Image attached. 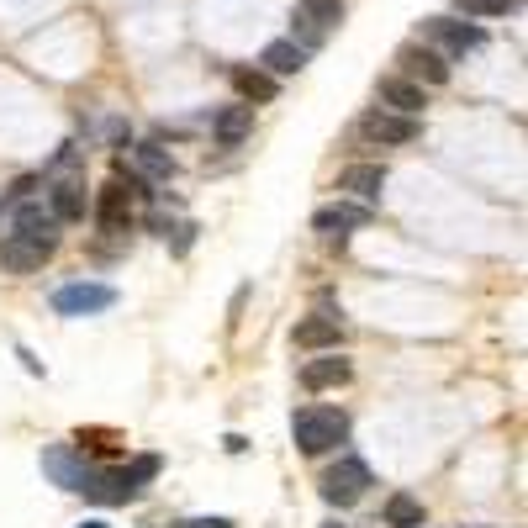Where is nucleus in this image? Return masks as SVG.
<instances>
[{
  "label": "nucleus",
  "mask_w": 528,
  "mask_h": 528,
  "mask_svg": "<svg viewBox=\"0 0 528 528\" xmlns=\"http://www.w3.org/2000/svg\"><path fill=\"white\" fill-rule=\"evenodd\" d=\"M154 476H159V455H138L132 465H117V470H96V465H90L80 497L101 502V507H122V502H132L143 492V481H154Z\"/></svg>",
  "instance_id": "nucleus-1"
},
{
  "label": "nucleus",
  "mask_w": 528,
  "mask_h": 528,
  "mask_svg": "<svg viewBox=\"0 0 528 528\" xmlns=\"http://www.w3.org/2000/svg\"><path fill=\"white\" fill-rule=\"evenodd\" d=\"M291 433H296V449H301L307 460L333 455V449L349 439V412H344V407H301L296 423H291Z\"/></svg>",
  "instance_id": "nucleus-2"
},
{
  "label": "nucleus",
  "mask_w": 528,
  "mask_h": 528,
  "mask_svg": "<svg viewBox=\"0 0 528 528\" xmlns=\"http://www.w3.org/2000/svg\"><path fill=\"white\" fill-rule=\"evenodd\" d=\"M360 138L365 143H381V148H407V143L423 138V122L418 117H402V111L375 106V111H365V117H360Z\"/></svg>",
  "instance_id": "nucleus-3"
},
{
  "label": "nucleus",
  "mask_w": 528,
  "mask_h": 528,
  "mask_svg": "<svg viewBox=\"0 0 528 528\" xmlns=\"http://www.w3.org/2000/svg\"><path fill=\"white\" fill-rule=\"evenodd\" d=\"M423 43H433L439 53H476L486 43V32H481V22H470V16H428Z\"/></svg>",
  "instance_id": "nucleus-4"
},
{
  "label": "nucleus",
  "mask_w": 528,
  "mask_h": 528,
  "mask_svg": "<svg viewBox=\"0 0 528 528\" xmlns=\"http://www.w3.org/2000/svg\"><path fill=\"white\" fill-rule=\"evenodd\" d=\"M370 217L375 212L360 206V201H328V206H317V212H312V233H323V238H333L338 249H344V238L370 228Z\"/></svg>",
  "instance_id": "nucleus-5"
},
{
  "label": "nucleus",
  "mask_w": 528,
  "mask_h": 528,
  "mask_svg": "<svg viewBox=\"0 0 528 528\" xmlns=\"http://www.w3.org/2000/svg\"><path fill=\"white\" fill-rule=\"evenodd\" d=\"M117 307V291L101 286V280H74V286L53 291V312L59 317H90V312H106Z\"/></svg>",
  "instance_id": "nucleus-6"
},
{
  "label": "nucleus",
  "mask_w": 528,
  "mask_h": 528,
  "mask_svg": "<svg viewBox=\"0 0 528 528\" xmlns=\"http://www.w3.org/2000/svg\"><path fill=\"white\" fill-rule=\"evenodd\" d=\"M396 74H407L418 85H449V59L433 43H402L396 48Z\"/></svg>",
  "instance_id": "nucleus-7"
},
{
  "label": "nucleus",
  "mask_w": 528,
  "mask_h": 528,
  "mask_svg": "<svg viewBox=\"0 0 528 528\" xmlns=\"http://www.w3.org/2000/svg\"><path fill=\"white\" fill-rule=\"evenodd\" d=\"M365 486H370V465H365V460H354V455H344L333 470H323V502H333V507L360 502V497H365Z\"/></svg>",
  "instance_id": "nucleus-8"
},
{
  "label": "nucleus",
  "mask_w": 528,
  "mask_h": 528,
  "mask_svg": "<svg viewBox=\"0 0 528 528\" xmlns=\"http://www.w3.org/2000/svg\"><path fill=\"white\" fill-rule=\"evenodd\" d=\"M11 222H16V233H27V238H37V243H48V249H59V228H64V222H59V212H53V206H43V201H16L11 206Z\"/></svg>",
  "instance_id": "nucleus-9"
},
{
  "label": "nucleus",
  "mask_w": 528,
  "mask_h": 528,
  "mask_svg": "<svg viewBox=\"0 0 528 528\" xmlns=\"http://www.w3.org/2000/svg\"><path fill=\"white\" fill-rule=\"evenodd\" d=\"M53 259V249L48 243H37V238H27V233H6L0 238V264H6L11 275H32V270H43V264Z\"/></svg>",
  "instance_id": "nucleus-10"
},
{
  "label": "nucleus",
  "mask_w": 528,
  "mask_h": 528,
  "mask_svg": "<svg viewBox=\"0 0 528 528\" xmlns=\"http://www.w3.org/2000/svg\"><path fill=\"white\" fill-rule=\"evenodd\" d=\"M43 470L64 486V492H80L85 476H90L85 449H74V444H48V449H43Z\"/></svg>",
  "instance_id": "nucleus-11"
},
{
  "label": "nucleus",
  "mask_w": 528,
  "mask_h": 528,
  "mask_svg": "<svg viewBox=\"0 0 528 528\" xmlns=\"http://www.w3.org/2000/svg\"><path fill=\"white\" fill-rule=\"evenodd\" d=\"M96 228L101 233H132V191H122V180H111L106 191H101V201H96Z\"/></svg>",
  "instance_id": "nucleus-12"
},
{
  "label": "nucleus",
  "mask_w": 528,
  "mask_h": 528,
  "mask_svg": "<svg viewBox=\"0 0 528 528\" xmlns=\"http://www.w3.org/2000/svg\"><path fill=\"white\" fill-rule=\"evenodd\" d=\"M381 106H386V111H402V117H423L428 85L407 80V74H386V80H381Z\"/></svg>",
  "instance_id": "nucleus-13"
},
{
  "label": "nucleus",
  "mask_w": 528,
  "mask_h": 528,
  "mask_svg": "<svg viewBox=\"0 0 528 528\" xmlns=\"http://www.w3.org/2000/svg\"><path fill=\"white\" fill-rule=\"evenodd\" d=\"M338 191L354 196L360 206H375L386 191V164H349L344 175H338Z\"/></svg>",
  "instance_id": "nucleus-14"
},
{
  "label": "nucleus",
  "mask_w": 528,
  "mask_h": 528,
  "mask_svg": "<svg viewBox=\"0 0 528 528\" xmlns=\"http://www.w3.org/2000/svg\"><path fill=\"white\" fill-rule=\"evenodd\" d=\"M296 349H338L344 344V323H338L333 312H312V317H301L296 323Z\"/></svg>",
  "instance_id": "nucleus-15"
},
{
  "label": "nucleus",
  "mask_w": 528,
  "mask_h": 528,
  "mask_svg": "<svg viewBox=\"0 0 528 528\" xmlns=\"http://www.w3.org/2000/svg\"><path fill=\"white\" fill-rule=\"evenodd\" d=\"M349 375H354V365L333 349V354H323V360L301 365V386L307 391H333V386H349Z\"/></svg>",
  "instance_id": "nucleus-16"
},
{
  "label": "nucleus",
  "mask_w": 528,
  "mask_h": 528,
  "mask_svg": "<svg viewBox=\"0 0 528 528\" xmlns=\"http://www.w3.org/2000/svg\"><path fill=\"white\" fill-rule=\"evenodd\" d=\"M259 69H264V74H275V80H291V74L307 69V48L291 43V37H275V43H264Z\"/></svg>",
  "instance_id": "nucleus-17"
},
{
  "label": "nucleus",
  "mask_w": 528,
  "mask_h": 528,
  "mask_svg": "<svg viewBox=\"0 0 528 528\" xmlns=\"http://www.w3.org/2000/svg\"><path fill=\"white\" fill-rule=\"evenodd\" d=\"M228 80H233V90H238L243 101H259V106H270V101L280 96V80H275V74H264L259 64H254V69H249V64H233Z\"/></svg>",
  "instance_id": "nucleus-18"
},
{
  "label": "nucleus",
  "mask_w": 528,
  "mask_h": 528,
  "mask_svg": "<svg viewBox=\"0 0 528 528\" xmlns=\"http://www.w3.org/2000/svg\"><path fill=\"white\" fill-rule=\"evenodd\" d=\"M48 206L59 212V222H85V180L80 175H59L48 185Z\"/></svg>",
  "instance_id": "nucleus-19"
},
{
  "label": "nucleus",
  "mask_w": 528,
  "mask_h": 528,
  "mask_svg": "<svg viewBox=\"0 0 528 528\" xmlns=\"http://www.w3.org/2000/svg\"><path fill=\"white\" fill-rule=\"evenodd\" d=\"M212 132H217V143H222V148H238V143L254 132V106H228V111H217Z\"/></svg>",
  "instance_id": "nucleus-20"
},
{
  "label": "nucleus",
  "mask_w": 528,
  "mask_h": 528,
  "mask_svg": "<svg viewBox=\"0 0 528 528\" xmlns=\"http://www.w3.org/2000/svg\"><path fill=\"white\" fill-rule=\"evenodd\" d=\"M386 523H391V528H423V502L407 497V492L386 497Z\"/></svg>",
  "instance_id": "nucleus-21"
},
{
  "label": "nucleus",
  "mask_w": 528,
  "mask_h": 528,
  "mask_svg": "<svg viewBox=\"0 0 528 528\" xmlns=\"http://www.w3.org/2000/svg\"><path fill=\"white\" fill-rule=\"evenodd\" d=\"M455 11L470 16V22H492V16L518 11V0H455Z\"/></svg>",
  "instance_id": "nucleus-22"
},
{
  "label": "nucleus",
  "mask_w": 528,
  "mask_h": 528,
  "mask_svg": "<svg viewBox=\"0 0 528 528\" xmlns=\"http://www.w3.org/2000/svg\"><path fill=\"white\" fill-rule=\"evenodd\" d=\"M138 164H143L154 180H175V159H169L159 143H143V148H138Z\"/></svg>",
  "instance_id": "nucleus-23"
},
{
  "label": "nucleus",
  "mask_w": 528,
  "mask_h": 528,
  "mask_svg": "<svg viewBox=\"0 0 528 528\" xmlns=\"http://www.w3.org/2000/svg\"><path fill=\"white\" fill-rule=\"evenodd\" d=\"M296 6L307 11L317 27H338V22H344V0H296Z\"/></svg>",
  "instance_id": "nucleus-24"
},
{
  "label": "nucleus",
  "mask_w": 528,
  "mask_h": 528,
  "mask_svg": "<svg viewBox=\"0 0 528 528\" xmlns=\"http://www.w3.org/2000/svg\"><path fill=\"white\" fill-rule=\"evenodd\" d=\"M291 32H296L291 43H301L307 53H312V48H323V37H328V27H317L312 16H307V11H296V27H291Z\"/></svg>",
  "instance_id": "nucleus-25"
},
{
  "label": "nucleus",
  "mask_w": 528,
  "mask_h": 528,
  "mask_svg": "<svg viewBox=\"0 0 528 528\" xmlns=\"http://www.w3.org/2000/svg\"><path fill=\"white\" fill-rule=\"evenodd\" d=\"M175 528H233V518H185Z\"/></svg>",
  "instance_id": "nucleus-26"
},
{
  "label": "nucleus",
  "mask_w": 528,
  "mask_h": 528,
  "mask_svg": "<svg viewBox=\"0 0 528 528\" xmlns=\"http://www.w3.org/2000/svg\"><path fill=\"white\" fill-rule=\"evenodd\" d=\"M323 528H344V523H323Z\"/></svg>",
  "instance_id": "nucleus-27"
},
{
  "label": "nucleus",
  "mask_w": 528,
  "mask_h": 528,
  "mask_svg": "<svg viewBox=\"0 0 528 528\" xmlns=\"http://www.w3.org/2000/svg\"><path fill=\"white\" fill-rule=\"evenodd\" d=\"M85 528H106V523H85Z\"/></svg>",
  "instance_id": "nucleus-28"
}]
</instances>
